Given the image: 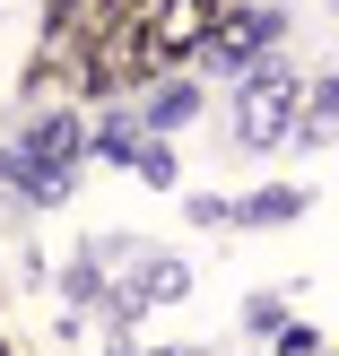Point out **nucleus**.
<instances>
[{
  "label": "nucleus",
  "mask_w": 339,
  "mask_h": 356,
  "mask_svg": "<svg viewBox=\"0 0 339 356\" xmlns=\"http://www.w3.org/2000/svg\"><path fill=\"white\" fill-rule=\"evenodd\" d=\"M79 148H87V131L70 113H44L17 148H0V183H17L26 200H61V183H70V165H79Z\"/></svg>",
  "instance_id": "1"
},
{
  "label": "nucleus",
  "mask_w": 339,
  "mask_h": 356,
  "mask_svg": "<svg viewBox=\"0 0 339 356\" xmlns=\"http://www.w3.org/2000/svg\"><path fill=\"white\" fill-rule=\"evenodd\" d=\"M287 104H296L287 70H253V79L235 87V139L244 148H278V139H287Z\"/></svg>",
  "instance_id": "2"
},
{
  "label": "nucleus",
  "mask_w": 339,
  "mask_h": 356,
  "mask_svg": "<svg viewBox=\"0 0 339 356\" xmlns=\"http://www.w3.org/2000/svg\"><path fill=\"white\" fill-rule=\"evenodd\" d=\"M296 209H305V191H253V200H235V226H278V218H296Z\"/></svg>",
  "instance_id": "3"
},
{
  "label": "nucleus",
  "mask_w": 339,
  "mask_h": 356,
  "mask_svg": "<svg viewBox=\"0 0 339 356\" xmlns=\"http://www.w3.org/2000/svg\"><path fill=\"white\" fill-rule=\"evenodd\" d=\"M191 113H200V87H166L139 122H148V131H174V122H191Z\"/></svg>",
  "instance_id": "4"
},
{
  "label": "nucleus",
  "mask_w": 339,
  "mask_h": 356,
  "mask_svg": "<svg viewBox=\"0 0 339 356\" xmlns=\"http://www.w3.org/2000/svg\"><path fill=\"white\" fill-rule=\"evenodd\" d=\"M331 131H339V79H322L305 104V139H331Z\"/></svg>",
  "instance_id": "5"
}]
</instances>
